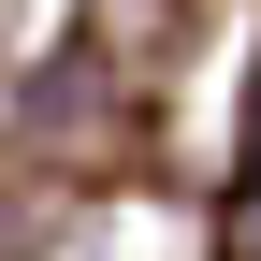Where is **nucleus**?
Returning <instances> with one entry per match:
<instances>
[{
  "label": "nucleus",
  "mask_w": 261,
  "mask_h": 261,
  "mask_svg": "<svg viewBox=\"0 0 261 261\" xmlns=\"http://www.w3.org/2000/svg\"><path fill=\"white\" fill-rule=\"evenodd\" d=\"M247 247H261V160H247Z\"/></svg>",
  "instance_id": "nucleus-1"
}]
</instances>
